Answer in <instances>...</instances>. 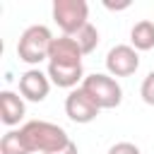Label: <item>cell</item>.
<instances>
[{
    "mask_svg": "<svg viewBox=\"0 0 154 154\" xmlns=\"http://www.w3.org/2000/svg\"><path fill=\"white\" fill-rule=\"evenodd\" d=\"M140 96H142V101L144 103H149V106H154V70L142 79V87H140Z\"/></svg>",
    "mask_w": 154,
    "mask_h": 154,
    "instance_id": "5bb4252c",
    "label": "cell"
},
{
    "mask_svg": "<svg viewBox=\"0 0 154 154\" xmlns=\"http://www.w3.org/2000/svg\"><path fill=\"white\" fill-rule=\"evenodd\" d=\"M0 154H31L19 135V130H10L0 140Z\"/></svg>",
    "mask_w": 154,
    "mask_h": 154,
    "instance_id": "7c38bea8",
    "label": "cell"
},
{
    "mask_svg": "<svg viewBox=\"0 0 154 154\" xmlns=\"http://www.w3.org/2000/svg\"><path fill=\"white\" fill-rule=\"evenodd\" d=\"M51 43H53L51 29L43 24H31L22 31V36L17 41V55H19V60H24L29 65H38L41 60L48 58Z\"/></svg>",
    "mask_w": 154,
    "mask_h": 154,
    "instance_id": "7a4b0ae2",
    "label": "cell"
},
{
    "mask_svg": "<svg viewBox=\"0 0 154 154\" xmlns=\"http://www.w3.org/2000/svg\"><path fill=\"white\" fill-rule=\"evenodd\" d=\"M51 154H79V152H77V144L70 140L65 147H60V149H55V152H51Z\"/></svg>",
    "mask_w": 154,
    "mask_h": 154,
    "instance_id": "2e32d148",
    "label": "cell"
},
{
    "mask_svg": "<svg viewBox=\"0 0 154 154\" xmlns=\"http://www.w3.org/2000/svg\"><path fill=\"white\" fill-rule=\"evenodd\" d=\"M108 10H125V7H130V2L125 0V2H103Z\"/></svg>",
    "mask_w": 154,
    "mask_h": 154,
    "instance_id": "e0dca14e",
    "label": "cell"
},
{
    "mask_svg": "<svg viewBox=\"0 0 154 154\" xmlns=\"http://www.w3.org/2000/svg\"><path fill=\"white\" fill-rule=\"evenodd\" d=\"M82 55L84 53L72 36H58L51 43L48 63H53V65H82Z\"/></svg>",
    "mask_w": 154,
    "mask_h": 154,
    "instance_id": "ba28073f",
    "label": "cell"
},
{
    "mask_svg": "<svg viewBox=\"0 0 154 154\" xmlns=\"http://www.w3.org/2000/svg\"><path fill=\"white\" fill-rule=\"evenodd\" d=\"M82 89L91 96V101H94L99 108H116V106H120V101H123V89H120V84H118L111 75H103V72L87 75L84 82H82Z\"/></svg>",
    "mask_w": 154,
    "mask_h": 154,
    "instance_id": "3957f363",
    "label": "cell"
},
{
    "mask_svg": "<svg viewBox=\"0 0 154 154\" xmlns=\"http://www.w3.org/2000/svg\"><path fill=\"white\" fill-rule=\"evenodd\" d=\"M48 91H51L48 72H41L36 67H31L24 75H19V94H22V99L38 103V101H43L48 96Z\"/></svg>",
    "mask_w": 154,
    "mask_h": 154,
    "instance_id": "52a82bcc",
    "label": "cell"
},
{
    "mask_svg": "<svg viewBox=\"0 0 154 154\" xmlns=\"http://www.w3.org/2000/svg\"><path fill=\"white\" fill-rule=\"evenodd\" d=\"M99 111H101V108L91 101V96H89L82 87L72 89V91L65 96V113H67V118H70L72 123H79V125L91 123V120L99 116Z\"/></svg>",
    "mask_w": 154,
    "mask_h": 154,
    "instance_id": "8992f818",
    "label": "cell"
},
{
    "mask_svg": "<svg viewBox=\"0 0 154 154\" xmlns=\"http://www.w3.org/2000/svg\"><path fill=\"white\" fill-rule=\"evenodd\" d=\"M48 77L55 87L72 91L77 87V82H84V70H82V65H53V63H48Z\"/></svg>",
    "mask_w": 154,
    "mask_h": 154,
    "instance_id": "30bf717a",
    "label": "cell"
},
{
    "mask_svg": "<svg viewBox=\"0 0 154 154\" xmlns=\"http://www.w3.org/2000/svg\"><path fill=\"white\" fill-rule=\"evenodd\" d=\"M89 5L84 0H55L53 2V19L63 29V36H75L89 22Z\"/></svg>",
    "mask_w": 154,
    "mask_h": 154,
    "instance_id": "277c9868",
    "label": "cell"
},
{
    "mask_svg": "<svg viewBox=\"0 0 154 154\" xmlns=\"http://www.w3.org/2000/svg\"><path fill=\"white\" fill-rule=\"evenodd\" d=\"M24 113H26V106H24V99L19 94H14L10 89L0 91V120L5 125H10V128L17 125L24 118Z\"/></svg>",
    "mask_w": 154,
    "mask_h": 154,
    "instance_id": "9c48e42d",
    "label": "cell"
},
{
    "mask_svg": "<svg viewBox=\"0 0 154 154\" xmlns=\"http://www.w3.org/2000/svg\"><path fill=\"white\" fill-rule=\"evenodd\" d=\"M130 43H132L135 51H152L154 48V22L140 19L130 29Z\"/></svg>",
    "mask_w": 154,
    "mask_h": 154,
    "instance_id": "8fae6325",
    "label": "cell"
},
{
    "mask_svg": "<svg viewBox=\"0 0 154 154\" xmlns=\"http://www.w3.org/2000/svg\"><path fill=\"white\" fill-rule=\"evenodd\" d=\"M72 38L77 41V46L82 48V53H84V55H87V53H91V51L99 46V31H96V26H94V24H87V26H84V29H79Z\"/></svg>",
    "mask_w": 154,
    "mask_h": 154,
    "instance_id": "4fadbf2b",
    "label": "cell"
},
{
    "mask_svg": "<svg viewBox=\"0 0 154 154\" xmlns=\"http://www.w3.org/2000/svg\"><path fill=\"white\" fill-rule=\"evenodd\" d=\"M137 67H140V55L128 43L113 46L106 55V70L111 77H130L137 72Z\"/></svg>",
    "mask_w": 154,
    "mask_h": 154,
    "instance_id": "5b68a950",
    "label": "cell"
},
{
    "mask_svg": "<svg viewBox=\"0 0 154 154\" xmlns=\"http://www.w3.org/2000/svg\"><path fill=\"white\" fill-rule=\"evenodd\" d=\"M106 154H142V152H140V147L132 144V142H116Z\"/></svg>",
    "mask_w": 154,
    "mask_h": 154,
    "instance_id": "9a60e30c",
    "label": "cell"
},
{
    "mask_svg": "<svg viewBox=\"0 0 154 154\" xmlns=\"http://www.w3.org/2000/svg\"><path fill=\"white\" fill-rule=\"evenodd\" d=\"M19 135L26 144L29 152H41V154H51L60 147H65L70 142L67 132L48 120H29L19 128Z\"/></svg>",
    "mask_w": 154,
    "mask_h": 154,
    "instance_id": "6da1fadb",
    "label": "cell"
}]
</instances>
